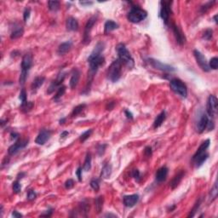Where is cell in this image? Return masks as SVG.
<instances>
[{
    "mask_svg": "<svg viewBox=\"0 0 218 218\" xmlns=\"http://www.w3.org/2000/svg\"><path fill=\"white\" fill-rule=\"evenodd\" d=\"M116 50L119 55V60L121 61V63H124L129 68H133L135 66L134 59L124 43H119L116 46Z\"/></svg>",
    "mask_w": 218,
    "mask_h": 218,
    "instance_id": "obj_1",
    "label": "cell"
},
{
    "mask_svg": "<svg viewBox=\"0 0 218 218\" xmlns=\"http://www.w3.org/2000/svg\"><path fill=\"white\" fill-rule=\"evenodd\" d=\"M122 73V63L119 59H117L110 65L107 70V78L112 82L119 81L121 78Z\"/></svg>",
    "mask_w": 218,
    "mask_h": 218,
    "instance_id": "obj_2",
    "label": "cell"
},
{
    "mask_svg": "<svg viewBox=\"0 0 218 218\" xmlns=\"http://www.w3.org/2000/svg\"><path fill=\"white\" fill-rule=\"evenodd\" d=\"M147 14L144 9H141L137 6H133L130 11L128 14V20L132 23H139L146 19Z\"/></svg>",
    "mask_w": 218,
    "mask_h": 218,
    "instance_id": "obj_3",
    "label": "cell"
},
{
    "mask_svg": "<svg viewBox=\"0 0 218 218\" xmlns=\"http://www.w3.org/2000/svg\"><path fill=\"white\" fill-rule=\"evenodd\" d=\"M170 86L172 91L175 94L179 95L182 97H187L188 95V88L183 82L179 78H173L170 82Z\"/></svg>",
    "mask_w": 218,
    "mask_h": 218,
    "instance_id": "obj_4",
    "label": "cell"
},
{
    "mask_svg": "<svg viewBox=\"0 0 218 218\" xmlns=\"http://www.w3.org/2000/svg\"><path fill=\"white\" fill-rule=\"evenodd\" d=\"M97 17L96 16H92L90 17L88 22L86 23L85 27V33H84V38H83V43L87 44L90 42V32L92 30V27L96 23Z\"/></svg>",
    "mask_w": 218,
    "mask_h": 218,
    "instance_id": "obj_5",
    "label": "cell"
},
{
    "mask_svg": "<svg viewBox=\"0 0 218 218\" xmlns=\"http://www.w3.org/2000/svg\"><path fill=\"white\" fill-rule=\"evenodd\" d=\"M217 105L218 102L216 97L213 95H210L207 102V112L211 118H216V116L217 114Z\"/></svg>",
    "mask_w": 218,
    "mask_h": 218,
    "instance_id": "obj_6",
    "label": "cell"
},
{
    "mask_svg": "<svg viewBox=\"0 0 218 218\" xmlns=\"http://www.w3.org/2000/svg\"><path fill=\"white\" fill-rule=\"evenodd\" d=\"M171 2H165V1H162L161 2V9H160V17L162 18V20L164 22L165 24L168 23L169 19H170V16L171 13Z\"/></svg>",
    "mask_w": 218,
    "mask_h": 218,
    "instance_id": "obj_7",
    "label": "cell"
},
{
    "mask_svg": "<svg viewBox=\"0 0 218 218\" xmlns=\"http://www.w3.org/2000/svg\"><path fill=\"white\" fill-rule=\"evenodd\" d=\"M28 139H20L18 140L15 144L11 145L8 149V154L9 155H15L16 154H17L20 150H22V148H24L27 144H28Z\"/></svg>",
    "mask_w": 218,
    "mask_h": 218,
    "instance_id": "obj_8",
    "label": "cell"
},
{
    "mask_svg": "<svg viewBox=\"0 0 218 218\" xmlns=\"http://www.w3.org/2000/svg\"><path fill=\"white\" fill-rule=\"evenodd\" d=\"M193 55L195 56L197 63L200 67V68L205 72H209L210 68L209 67V65H208V62H207V60H206L205 56L200 51H199L197 50H193Z\"/></svg>",
    "mask_w": 218,
    "mask_h": 218,
    "instance_id": "obj_9",
    "label": "cell"
},
{
    "mask_svg": "<svg viewBox=\"0 0 218 218\" xmlns=\"http://www.w3.org/2000/svg\"><path fill=\"white\" fill-rule=\"evenodd\" d=\"M148 62L155 69L161 70V71H164V72H174V71H175V69L173 67H171L170 65L164 64V63H163V62L158 60H155V59L150 58V59H148Z\"/></svg>",
    "mask_w": 218,
    "mask_h": 218,
    "instance_id": "obj_10",
    "label": "cell"
},
{
    "mask_svg": "<svg viewBox=\"0 0 218 218\" xmlns=\"http://www.w3.org/2000/svg\"><path fill=\"white\" fill-rule=\"evenodd\" d=\"M32 66H33V55L31 53H26L22 58V73L27 74Z\"/></svg>",
    "mask_w": 218,
    "mask_h": 218,
    "instance_id": "obj_11",
    "label": "cell"
},
{
    "mask_svg": "<svg viewBox=\"0 0 218 218\" xmlns=\"http://www.w3.org/2000/svg\"><path fill=\"white\" fill-rule=\"evenodd\" d=\"M104 48H105V43L103 42H98L96 43V45L95 46L93 51L91 52V54L90 56L88 57V62H90L91 61L95 60L96 58H98L100 56H102V53L104 50Z\"/></svg>",
    "mask_w": 218,
    "mask_h": 218,
    "instance_id": "obj_12",
    "label": "cell"
},
{
    "mask_svg": "<svg viewBox=\"0 0 218 218\" xmlns=\"http://www.w3.org/2000/svg\"><path fill=\"white\" fill-rule=\"evenodd\" d=\"M65 78H66V73H60L58 74V76L56 78V80L52 82L51 85H50L49 89H48V94H51L55 90L61 86V84L64 81Z\"/></svg>",
    "mask_w": 218,
    "mask_h": 218,
    "instance_id": "obj_13",
    "label": "cell"
},
{
    "mask_svg": "<svg viewBox=\"0 0 218 218\" xmlns=\"http://www.w3.org/2000/svg\"><path fill=\"white\" fill-rule=\"evenodd\" d=\"M209 123V118L206 113H202L197 123V131L199 133H203L207 127V124Z\"/></svg>",
    "mask_w": 218,
    "mask_h": 218,
    "instance_id": "obj_14",
    "label": "cell"
},
{
    "mask_svg": "<svg viewBox=\"0 0 218 218\" xmlns=\"http://www.w3.org/2000/svg\"><path fill=\"white\" fill-rule=\"evenodd\" d=\"M172 30H173L175 39H176V43L180 44V45H183L184 43H186V37H185L183 33L182 32V30L179 28V26L173 25L172 26Z\"/></svg>",
    "mask_w": 218,
    "mask_h": 218,
    "instance_id": "obj_15",
    "label": "cell"
},
{
    "mask_svg": "<svg viewBox=\"0 0 218 218\" xmlns=\"http://www.w3.org/2000/svg\"><path fill=\"white\" fill-rule=\"evenodd\" d=\"M50 131L47 130H43L38 135V137L35 140V142L38 145H43L50 139Z\"/></svg>",
    "mask_w": 218,
    "mask_h": 218,
    "instance_id": "obj_16",
    "label": "cell"
},
{
    "mask_svg": "<svg viewBox=\"0 0 218 218\" xmlns=\"http://www.w3.org/2000/svg\"><path fill=\"white\" fill-rule=\"evenodd\" d=\"M139 200L138 194H131L124 197V204L126 207H133Z\"/></svg>",
    "mask_w": 218,
    "mask_h": 218,
    "instance_id": "obj_17",
    "label": "cell"
},
{
    "mask_svg": "<svg viewBox=\"0 0 218 218\" xmlns=\"http://www.w3.org/2000/svg\"><path fill=\"white\" fill-rule=\"evenodd\" d=\"M168 168L166 166H163L161 168H159L158 170V171L156 172V181L158 182H164V180L166 179L167 175H168Z\"/></svg>",
    "mask_w": 218,
    "mask_h": 218,
    "instance_id": "obj_18",
    "label": "cell"
},
{
    "mask_svg": "<svg viewBox=\"0 0 218 218\" xmlns=\"http://www.w3.org/2000/svg\"><path fill=\"white\" fill-rule=\"evenodd\" d=\"M209 142H210V141L208 139V140L205 141L202 144H201L200 147H199L198 148V150L196 151V153H195L194 155L192 156V160H194L195 158H197L198 157L201 156L202 154H205V152H206V150L208 149V147H209Z\"/></svg>",
    "mask_w": 218,
    "mask_h": 218,
    "instance_id": "obj_19",
    "label": "cell"
},
{
    "mask_svg": "<svg viewBox=\"0 0 218 218\" xmlns=\"http://www.w3.org/2000/svg\"><path fill=\"white\" fill-rule=\"evenodd\" d=\"M72 45H73V43H72L71 41H67V42L61 43L60 45H59V47H58V50H57L58 55L64 56L65 54H67L71 50Z\"/></svg>",
    "mask_w": 218,
    "mask_h": 218,
    "instance_id": "obj_20",
    "label": "cell"
},
{
    "mask_svg": "<svg viewBox=\"0 0 218 218\" xmlns=\"http://www.w3.org/2000/svg\"><path fill=\"white\" fill-rule=\"evenodd\" d=\"M184 175H185V171H181L174 176V178L171 182V187L172 189H175L179 185L180 182H182V180L184 177Z\"/></svg>",
    "mask_w": 218,
    "mask_h": 218,
    "instance_id": "obj_21",
    "label": "cell"
},
{
    "mask_svg": "<svg viewBox=\"0 0 218 218\" xmlns=\"http://www.w3.org/2000/svg\"><path fill=\"white\" fill-rule=\"evenodd\" d=\"M79 78H80V72L78 69H74L73 71V74H72L71 79H70V83H69L70 84V87L72 89L76 88V86L78 85V81H79Z\"/></svg>",
    "mask_w": 218,
    "mask_h": 218,
    "instance_id": "obj_22",
    "label": "cell"
},
{
    "mask_svg": "<svg viewBox=\"0 0 218 218\" xmlns=\"http://www.w3.org/2000/svg\"><path fill=\"white\" fill-rule=\"evenodd\" d=\"M66 26L68 31H77L78 29V22L73 17H68L66 22Z\"/></svg>",
    "mask_w": 218,
    "mask_h": 218,
    "instance_id": "obj_23",
    "label": "cell"
},
{
    "mask_svg": "<svg viewBox=\"0 0 218 218\" xmlns=\"http://www.w3.org/2000/svg\"><path fill=\"white\" fill-rule=\"evenodd\" d=\"M44 80H45V78L43 77V76H39V77L35 78L33 82V84H32V85H31L32 90L35 92L36 90H39V88L43 85Z\"/></svg>",
    "mask_w": 218,
    "mask_h": 218,
    "instance_id": "obj_24",
    "label": "cell"
},
{
    "mask_svg": "<svg viewBox=\"0 0 218 218\" xmlns=\"http://www.w3.org/2000/svg\"><path fill=\"white\" fill-rule=\"evenodd\" d=\"M112 175V165L107 164L103 166L102 172H101V178L102 179H108Z\"/></svg>",
    "mask_w": 218,
    "mask_h": 218,
    "instance_id": "obj_25",
    "label": "cell"
},
{
    "mask_svg": "<svg viewBox=\"0 0 218 218\" xmlns=\"http://www.w3.org/2000/svg\"><path fill=\"white\" fill-rule=\"evenodd\" d=\"M166 119V114H165V112L163 111L161 113H159L158 116H157V118L155 119L154 120V129H157L158 127H160L162 124L164 123V121Z\"/></svg>",
    "mask_w": 218,
    "mask_h": 218,
    "instance_id": "obj_26",
    "label": "cell"
},
{
    "mask_svg": "<svg viewBox=\"0 0 218 218\" xmlns=\"http://www.w3.org/2000/svg\"><path fill=\"white\" fill-rule=\"evenodd\" d=\"M24 33V30L22 28V26H16V27H14V29L11 32V34H10V39H19L20 37H22Z\"/></svg>",
    "mask_w": 218,
    "mask_h": 218,
    "instance_id": "obj_27",
    "label": "cell"
},
{
    "mask_svg": "<svg viewBox=\"0 0 218 218\" xmlns=\"http://www.w3.org/2000/svg\"><path fill=\"white\" fill-rule=\"evenodd\" d=\"M117 28H119V25L114 22L113 21H107L106 23H105V26H104V31H105V33H110L112 31L115 30Z\"/></svg>",
    "mask_w": 218,
    "mask_h": 218,
    "instance_id": "obj_28",
    "label": "cell"
},
{
    "mask_svg": "<svg viewBox=\"0 0 218 218\" xmlns=\"http://www.w3.org/2000/svg\"><path fill=\"white\" fill-rule=\"evenodd\" d=\"M103 203H104V197L98 196L95 200V207L97 213H101L103 208Z\"/></svg>",
    "mask_w": 218,
    "mask_h": 218,
    "instance_id": "obj_29",
    "label": "cell"
},
{
    "mask_svg": "<svg viewBox=\"0 0 218 218\" xmlns=\"http://www.w3.org/2000/svg\"><path fill=\"white\" fill-rule=\"evenodd\" d=\"M33 106H34V103L33 102H26L22 103L20 108H21V111L23 112H28L33 109Z\"/></svg>",
    "mask_w": 218,
    "mask_h": 218,
    "instance_id": "obj_30",
    "label": "cell"
},
{
    "mask_svg": "<svg viewBox=\"0 0 218 218\" xmlns=\"http://www.w3.org/2000/svg\"><path fill=\"white\" fill-rule=\"evenodd\" d=\"M217 194H218V188H217V182H216L215 183H214V186L212 187L211 188V190H210V192H209V200L211 201H214L216 199V197H217Z\"/></svg>",
    "mask_w": 218,
    "mask_h": 218,
    "instance_id": "obj_31",
    "label": "cell"
},
{
    "mask_svg": "<svg viewBox=\"0 0 218 218\" xmlns=\"http://www.w3.org/2000/svg\"><path fill=\"white\" fill-rule=\"evenodd\" d=\"M83 169L85 171H89L91 169V155H90V153H88L87 155H86L85 160V163H84V166H83Z\"/></svg>",
    "mask_w": 218,
    "mask_h": 218,
    "instance_id": "obj_32",
    "label": "cell"
},
{
    "mask_svg": "<svg viewBox=\"0 0 218 218\" xmlns=\"http://www.w3.org/2000/svg\"><path fill=\"white\" fill-rule=\"evenodd\" d=\"M208 157H209V154L205 153L204 154H202L201 156H199V157H198L197 158H195L193 161H195V164H196L197 167H199L200 165H202V164H204V162H205V160L208 158Z\"/></svg>",
    "mask_w": 218,
    "mask_h": 218,
    "instance_id": "obj_33",
    "label": "cell"
},
{
    "mask_svg": "<svg viewBox=\"0 0 218 218\" xmlns=\"http://www.w3.org/2000/svg\"><path fill=\"white\" fill-rule=\"evenodd\" d=\"M49 9L52 11H56L60 9V2L59 1H49L48 2Z\"/></svg>",
    "mask_w": 218,
    "mask_h": 218,
    "instance_id": "obj_34",
    "label": "cell"
},
{
    "mask_svg": "<svg viewBox=\"0 0 218 218\" xmlns=\"http://www.w3.org/2000/svg\"><path fill=\"white\" fill-rule=\"evenodd\" d=\"M65 92H66V86L62 85V86H60L59 88H58V90H57V92H56V95L54 96V98L53 100H55V101H58L59 99L65 94Z\"/></svg>",
    "mask_w": 218,
    "mask_h": 218,
    "instance_id": "obj_35",
    "label": "cell"
},
{
    "mask_svg": "<svg viewBox=\"0 0 218 218\" xmlns=\"http://www.w3.org/2000/svg\"><path fill=\"white\" fill-rule=\"evenodd\" d=\"M85 107H86L85 104H81V105H78L77 107H75L73 108V112H72V116H73V117H76V116H78L80 112H83V110L85 108Z\"/></svg>",
    "mask_w": 218,
    "mask_h": 218,
    "instance_id": "obj_36",
    "label": "cell"
},
{
    "mask_svg": "<svg viewBox=\"0 0 218 218\" xmlns=\"http://www.w3.org/2000/svg\"><path fill=\"white\" fill-rule=\"evenodd\" d=\"M209 68H212L214 70H216L218 67V58L217 57H213L211 60L209 61Z\"/></svg>",
    "mask_w": 218,
    "mask_h": 218,
    "instance_id": "obj_37",
    "label": "cell"
},
{
    "mask_svg": "<svg viewBox=\"0 0 218 218\" xmlns=\"http://www.w3.org/2000/svg\"><path fill=\"white\" fill-rule=\"evenodd\" d=\"M92 132H93V130L90 129V130H87V131H85V132H84L83 134H82L81 136H80V141L81 142H84V141H85L89 137H90V135L92 134Z\"/></svg>",
    "mask_w": 218,
    "mask_h": 218,
    "instance_id": "obj_38",
    "label": "cell"
},
{
    "mask_svg": "<svg viewBox=\"0 0 218 218\" xmlns=\"http://www.w3.org/2000/svg\"><path fill=\"white\" fill-rule=\"evenodd\" d=\"M200 203H201V199H199V200L197 201V203L195 204V205H194V207L192 208V210H191V212H190V214L188 215V217H192V216H194V215H195V212H196L197 210H198V209L199 208Z\"/></svg>",
    "mask_w": 218,
    "mask_h": 218,
    "instance_id": "obj_39",
    "label": "cell"
},
{
    "mask_svg": "<svg viewBox=\"0 0 218 218\" xmlns=\"http://www.w3.org/2000/svg\"><path fill=\"white\" fill-rule=\"evenodd\" d=\"M212 34H213V31L211 29H206L203 34V39L206 40H210L212 39Z\"/></svg>",
    "mask_w": 218,
    "mask_h": 218,
    "instance_id": "obj_40",
    "label": "cell"
},
{
    "mask_svg": "<svg viewBox=\"0 0 218 218\" xmlns=\"http://www.w3.org/2000/svg\"><path fill=\"white\" fill-rule=\"evenodd\" d=\"M13 191L15 193H19V192L22 191V186H21V184L20 182H18V181H16V182H13Z\"/></svg>",
    "mask_w": 218,
    "mask_h": 218,
    "instance_id": "obj_41",
    "label": "cell"
},
{
    "mask_svg": "<svg viewBox=\"0 0 218 218\" xmlns=\"http://www.w3.org/2000/svg\"><path fill=\"white\" fill-rule=\"evenodd\" d=\"M90 187L94 189L95 191H98L100 189V184L97 180H92L90 182Z\"/></svg>",
    "mask_w": 218,
    "mask_h": 218,
    "instance_id": "obj_42",
    "label": "cell"
},
{
    "mask_svg": "<svg viewBox=\"0 0 218 218\" xmlns=\"http://www.w3.org/2000/svg\"><path fill=\"white\" fill-rule=\"evenodd\" d=\"M74 181L73 179H68L66 182H65V188H67V189H71V188H73L74 187Z\"/></svg>",
    "mask_w": 218,
    "mask_h": 218,
    "instance_id": "obj_43",
    "label": "cell"
},
{
    "mask_svg": "<svg viewBox=\"0 0 218 218\" xmlns=\"http://www.w3.org/2000/svg\"><path fill=\"white\" fill-rule=\"evenodd\" d=\"M106 147H107V145H105V144H102V145H99L97 147V154H98L99 156H102L105 153Z\"/></svg>",
    "mask_w": 218,
    "mask_h": 218,
    "instance_id": "obj_44",
    "label": "cell"
},
{
    "mask_svg": "<svg viewBox=\"0 0 218 218\" xmlns=\"http://www.w3.org/2000/svg\"><path fill=\"white\" fill-rule=\"evenodd\" d=\"M19 98H20V100L22 101V103L26 102V90H24V89H22V90H21V93H20Z\"/></svg>",
    "mask_w": 218,
    "mask_h": 218,
    "instance_id": "obj_45",
    "label": "cell"
},
{
    "mask_svg": "<svg viewBox=\"0 0 218 218\" xmlns=\"http://www.w3.org/2000/svg\"><path fill=\"white\" fill-rule=\"evenodd\" d=\"M30 14H31V9L29 8H26L24 10V13H23V18H24V22H26L27 20L29 19L30 17Z\"/></svg>",
    "mask_w": 218,
    "mask_h": 218,
    "instance_id": "obj_46",
    "label": "cell"
},
{
    "mask_svg": "<svg viewBox=\"0 0 218 218\" xmlns=\"http://www.w3.org/2000/svg\"><path fill=\"white\" fill-rule=\"evenodd\" d=\"M36 197H37V194H36V192L34 191H33V190H30L28 193H27V199L29 201H32V200H34L35 199H36Z\"/></svg>",
    "mask_w": 218,
    "mask_h": 218,
    "instance_id": "obj_47",
    "label": "cell"
},
{
    "mask_svg": "<svg viewBox=\"0 0 218 218\" xmlns=\"http://www.w3.org/2000/svg\"><path fill=\"white\" fill-rule=\"evenodd\" d=\"M214 3H215V2H212V3H211V2H209V3H208V4H206V5H204V6H202V8H201V11H202L203 13H204V12H206V10H207V9H209V8L212 6V5H213Z\"/></svg>",
    "mask_w": 218,
    "mask_h": 218,
    "instance_id": "obj_48",
    "label": "cell"
},
{
    "mask_svg": "<svg viewBox=\"0 0 218 218\" xmlns=\"http://www.w3.org/2000/svg\"><path fill=\"white\" fill-rule=\"evenodd\" d=\"M132 176L135 178V179L137 180V181H139L140 177H141L140 171H138V170H134V171H132Z\"/></svg>",
    "mask_w": 218,
    "mask_h": 218,
    "instance_id": "obj_49",
    "label": "cell"
},
{
    "mask_svg": "<svg viewBox=\"0 0 218 218\" xmlns=\"http://www.w3.org/2000/svg\"><path fill=\"white\" fill-rule=\"evenodd\" d=\"M144 154L147 157H151L152 154H153V151H152V147H147L144 150Z\"/></svg>",
    "mask_w": 218,
    "mask_h": 218,
    "instance_id": "obj_50",
    "label": "cell"
},
{
    "mask_svg": "<svg viewBox=\"0 0 218 218\" xmlns=\"http://www.w3.org/2000/svg\"><path fill=\"white\" fill-rule=\"evenodd\" d=\"M76 175H77L78 181H79V182H82V168L81 167H78V168L77 171H76Z\"/></svg>",
    "mask_w": 218,
    "mask_h": 218,
    "instance_id": "obj_51",
    "label": "cell"
},
{
    "mask_svg": "<svg viewBox=\"0 0 218 218\" xmlns=\"http://www.w3.org/2000/svg\"><path fill=\"white\" fill-rule=\"evenodd\" d=\"M124 113H125V115L126 117L128 118V119H133V114L130 112L129 111V110H124Z\"/></svg>",
    "mask_w": 218,
    "mask_h": 218,
    "instance_id": "obj_52",
    "label": "cell"
},
{
    "mask_svg": "<svg viewBox=\"0 0 218 218\" xmlns=\"http://www.w3.org/2000/svg\"><path fill=\"white\" fill-rule=\"evenodd\" d=\"M52 212H53V209H50L49 210H47L46 214H44V213L42 214V215H41V216H48V217H49V216H50L52 215Z\"/></svg>",
    "mask_w": 218,
    "mask_h": 218,
    "instance_id": "obj_53",
    "label": "cell"
},
{
    "mask_svg": "<svg viewBox=\"0 0 218 218\" xmlns=\"http://www.w3.org/2000/svg\"><path fill=\"white\" fill-rule=\"evenodd\" d=\"M79 4L82 5H85V6H88V5H93V2H88V1H81V2H79Z\"/></svg>",
    "mask_w": 218,
    "mask_h": 218,
    "instance_id": "obj_54",
    "label": "cell"
},
{
    "mask_svg": "<svg viewBox=\"0 0 218 218\" xmlns=\"http://www.w3.org/2000/svg\"><path fill=\"white\" fill-rule=\"evenodd\" d=\"M114 105H115V102H109V104L107 106V110H112L113 107H114Z\"/></svg>",
    "mask_w": 218,
    "mask_h": 218,
    "instance_id": "obj_55",
    "label": "cell"
},
{
    "mask_svg": "<svg viewBox=\"0 0 218 218\" xmlns=\"http://www.w3.org/2000/svg\"><path fill=\"white\" fill-rule=\"evenodd\" d=\"M12 216H13L14 217H22V214L18 213L16 210H14L13 213H12Z\"/></svg>",
    "mask_w": 218,
    "mask_h": 218,
    "instance_id": "obj_56",
    "label": "cell"
},
{
    "mask_svg": "<svg viewBox=\"0 0 218 218\" xmlns=\"http://www.w3.org/2000/svg\"><path fill=\"white\" fill-rule=\"evenodd\" d=\"M67 136H68V132H67V131H63V132L61 134V138H65Z\"/></svg>",
    "mask_w": 218,
    "mask_h": 218,
    "instance_id": "obj_57",
    "label": "cell"
},
{
    "mask_svg": "<svg viewBox=\"0 0 218 218\" xmlns=\"http://www.w3.org/2000/svg\"><path fill=\"white\" fill-rule=\"evenodd\" d=\"M10 136H11V138H12V139H16V138L19 137V135H18L17 133H11Z\"/></svg>",
    "mask_w": 218,
    "mask_h": 218,
    "instance_id": "obj_58",
    "label": "cell"
},
{
    "mask_svg": "<svg viewBox=\"0 0 218 218\" xmlns=\"http://www.w3.org/2000/svg\"><path fill=\"white\" fill-rule=\"evenodd\" d=\"M23 175H25V173H21V174H19V175H18L17 178H18V179H20V178L22 179V176H23Z\"/></svg>",
    "mask_w": 218,
    "mask_h": 218,
    "instance_id": "obj_59",
    "label": "cell"
},
{
    "mask_svg": "<svg viewBox=\"0 0 218 218\" xmlns=\"http://www.w3.org/2000/svg\"><path fill=\"white\" fill-rule=\"evenodd\" d=\"M105 216H112V217H116L115 215H112V214H107V215H105Z\"/></svg>",
    "mask_w": 218,
    "mask_h": 218,
    "instance_id": "obj_60",
    "label": "cell"
},
{
    "mask_svg": "<svg viewBox=\"0 0 218 218\" xmlns=\"http://www.w3.org/2000/svg\"><path fill=\"white\" fill-rule=\"evenodd\" d=\"M65 121H66V119H61L60 120V124H64Z\"/></svg>",
    "mask_w": 218,
    "mask_h": 218,
    "instance_id": "obj_61",
    "label": "cell"
},
{
    "mask_svg": "<svg viewBox=\"0 0 218 218\" xmlns=\"http://www.w3.org/2000/svg\"><path fill=\"white\" fill-rule=\"evenodd\" d=\"M214 20H215L216 23H217V15H216V16H214Z\"/></svg>",
    "mask_w": 218,
    "mask_h": 218,
    "instance_id": "obj_62",
    "label": "cell"
}]
</instances>
